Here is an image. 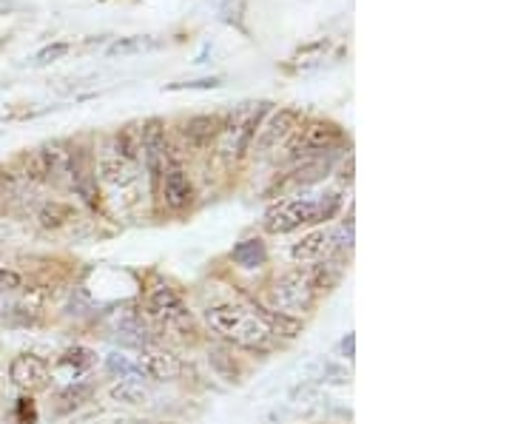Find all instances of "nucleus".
<instances>
[{
	"mask_svg": "<svg viewBox=\"0 0 512 424\" xmlns=\"http://www.w3.org/2000/svg\"><path fill=\"white\" fill-rule=\"evenodd\" d=\"M208 328L225 339L228 345H234L239 351L248 353H268L274 348V333L268 331V325L242 305H214L208 308Z\"/></svg>",
	"mask_w": 512,
	"mask_h": 424,
	"instance_id": "nucleus-1",
	"label": "nucleus"
},
{
	"mask_svg": "<svg viewBox=\"0 0 512 424\" xmlns=\"http://www.w3.org/2000/svg\"><path fill=\"white\" fill-rule=\"evenodd\" d=\"M342 208V194L328 191L319 197H293V200H279L265 211V231L268 234H291L296 228L328 222L339 214Z\"/></svg>",
	"mask_w": 512,
	"mask_h": 424,
	"instance_id": "nucleus-2",
	"label": "nucleus"
},
{
	"mask_svg": "<svg viewBox=\"0 0 512 424\" xmlns=\"http://www.w3.org/2000/svg\"><path fill=\"white\" fill-rule=\"evenodd\" d=\"M268 111H271V103H265V100H259V103H245L242 109L234 111V114L225 120V126H222V157H228V160H242V157L251 151V146H254L256 131L262 126V120H265Z\"/></svg>",
	"mask_w": 512,
	"mask_h": 424,
	"instance_id": "nucleus-3",
	"label": "nucleus"
},
{
	"mask_svg": "<svg viewBox=\"0 0 512 424\" xmlns=\"http://www.w3.org/2000/svg\"><path fill=\"white\" fill-rule=\"evenodd\" d=\"M348 137L345 129L333 120H308L302 123L299 131L291 137V160H308V157H322V154H333L336 148L342 146Z\"/></svg>",
	"mask_w": 512,
	"mask_h": 424,
	"instance_id": "nucleus-4",
	"label": "nucleus"
},
{
	"mask_svg": "<svg viewBox=\"0 0 512 424\" xmlns=\"http://www.w3.org/2000/svg\"><path fill=\"white\" fill-rule=\"evenodd\" d=\"M316 285L308 268H296L288 271L276 279L274 288H271V302H274V311H282L288 316H302L311 311L316 305Z\"/></svg>",
	"mask_w": 512,
	"mask_h": 424,
	"instance_id": "nucleus-5",
	"label": "nucleus"
},
{
	"mask_svg": "<svg viewBox=\"0 0 512 424\" xmlns=\"http://www.w3.org/2000/svg\"><path fill=\"white\" fill-rule=\"evenodd\" d=\"M140 160H143L148 177H151V183H154V191H157L168 163L177 160V157L171 154L168 137H165V123L163 120H157V117H151V120L143 123V131H140Z\"/></svg>",
	"mask_w": 512,
	"mask_h": 424,
	"instance_id": "nucleus-6",
	"label": "nucleus"
},
{
	"mask_svg": "<svg viewBox=\"0 0 512 424\" xmlns=\"http://www.w3.org/2000/svg\"><path fill=\"white\" fill-rule=\"evenodd\" d=\"M148 308L165 328H174V331H191L194 328V316L183 302V296L177 294L171 285H163V282L154 285L148 291Z\"/></svg>",
	"mask_w": 512,
	"mask_h": 424,
	"instance_id": "nucleus-7",
	"label": "nucleus"
},
{
	"mask_svg": "<svg viewBox=\"0 0 512 424\" xmlns=\"http://www.w3.org/2000/svg\"><path fill=\"white\" fill-rule=\"evenodd\" d=\"M66 180L72 191L86 205L97 208L100 203V188H97V171H94L92 154L83 146H69V166H66Z\"/></svg>",
	"mask_w": 512,
	"mask_h": 424,
	"instance_id": "nucleus-8",
	"label": "nucleus"
},
{
	"mask_svg": "<svg viewBox=\"0 0 512 424\" xmlns=\"http://www.w3.org/2000/svg\"><path fill=\"white\" fill-rule=\"evenodd\" d=\"M299 126H302V111L299 109L274 111L268 120H262V126L256 131V151L268 154V151H274V148L288 146L293 134L299 131Z\"/></svg>",
	"mask_w": 512,
	"mask_h": 424,
	"instance_id": "nucleus-9",
	"label": "nucleus"
},
{
	"mask_svg": "<svg viewBox=\"0 0 512 424\" xmlns=\"http://www.w3.org/2000/svg\"><path fill=\"white\" fill-rule=\"evenodd\" d=\"M9 379L23 393H37V390L49 388L52 370H49V362L43 356H37V353H20V356L12 359V365H9Z\"/></svg>",
	"mask_w": 512,
	"mask_h": 424,
	"instance_id": "nucleus-10",
	"label": "nucleus"
},
{
	"mask_svg": "<svg viewBox=\"0 0 512 424\" xmlns=\"http://www.w3.org/2000/svg\"><path fill=\"white\" fill-rule=\"evenodd\" d=\"M157 191L163 194L165 205H168L171 211H185L188 205L194 203V197H197L194 183H191V177H188V171H185V166L180 160H171V163H168Z\"/></svg>",
	"mask_w": 512,
	"mask_h": 424,
	"instance_id": "nucleus-11",
	"label": "nucleus"
},
{
	"mask_svg": "<svg viewBox=\"0 0 512 424\" xmlns=\"http://www.w3.org/2000/svg\"><path fill=\"white\" fill-rule=\"evenodd\" d=\"M140 373L143 379H151V382H177L183 376V362L168 351H154V348H143L140 359Z\"/></svg>",
	"mask_w": 512,
	"mask_h": 424,
	"instance_id": "nucleus-12",
	"label": "nucleus"
},
{
	"mask_svg": "<svg viewBox=\"0 0 512 424\" xmlns=\"http://www.w3.org/2000/svg\"><path fill=\"white\" fill-rule=\"evenodd\" d=\"M291 257L293 262H299V265H316V262H322V259L336 257V254H333V242H330L328 228H316L311 234H305L299 242H293Z\"/></svg>",
	"mask_w": 512,
	"mask_h": 424,
	"instance_id": "nucleus-13",
	"label": "nucleus"
},
{
	"mask_svg": "<svg viewBox=\"0 0 512 424\" xmlns=\"http://www.w3.org/2000/svg\"><path fill=\"white\" fill-rule=\"evenodd\" d=\"M222 126H225V117H220V114H197V117L185 120V143L191 148H208L220 140Z\"/></svg>",
	"mask_w": 512,
	"mask_h": 424,
	"instance_id": "nucleus-14",
	"label": "nucleus"
},
{
	"mask_svg": "<svg viewBox=\"0 0 512 424\" xmlns=\"http://www.w3.org/2000/svg\"><path fill=\"white\" fill-rule=\"evenodd\" d=\"M328 52H330L328 37L311 40V43H305V46H299V49L293 52L288 69H291V72H311V69H316V66H322V63H325Z\"/></svg>",
	"mask_w": 512,
	"mask_h": 424,
	"instance_id": "nucleus-15",
	"label": "nucleus"
},
{
	"mask_svg": "<svg viewBox=\"0 0 512 424\" xmlns=\"http://www.w3.org/2000/svg\"><path fill=\"white\" fill-rule=\"evenodd\" d=\"M251 311L268 325V331L274 333V336L293 339V336H299V331H302V319L299 316H288L282 314V311H274V308H265V305H251Z\"/></svg>",
	"mask_w": 512,
	"mask_h": 424,
	"instance_id": "nucleus-16",
	"label": "nucleus"
},
{
	"mask_svg": "<svg viewBox=\"0 0 512 424\" xmlns=\"http://www.w3.org/2000/svg\"><path fill=\"white\" fill-rule=\"evenodd\" d=\"M231 259L237 262L239 268H245V271H259V268L268 265V248H265L262 240H242L234 245Z\"/></svg>",
	"mask_w": 512,
	"mask_h": 424,
	"instance_id": "nucleus-17",
	"label": "nucleus"
},
{
	"mask_svg": "<svg viewBox=\"0 0 512 424\" xmlns=\"http://www.w3.org/2000/svg\"><path fill=\"white\" fill-rule=\"evenodd\" d=\"M109 396L111 402H120V405H148L151 388H148L146 382H140V379H120V382L109 390Z\"/></svg>",
	"mask_w": 512,
	"mask_h": 424,
	"instance_id": "nucleus-18",
	"label": "nucleus"
},
{
	"mask_svg": "<svg viewBox=\"0 0 512 424\" xmlns=\"http://www.w3.org/2000/svg\"><path fill=\"white\" fill-rule=\"evenodd\" d=\"M160 46V40L151 35H131V37H120V40H114L109 49H106V55L109 57H128V55H140V52H151V49H157Z\"/></svg>",
	"mask_w": 512,
	"mask_h": 424,
	"instance_id": "nucleus-19",
	"label": "nucleus"
},
{
	"mask_svg": "<svg viewBox=\"0 0 512 424\" xmlns=\"http://www.w3.org/2000/svg\"><path fill=\"white\" fill-rule=\"evenodd\" d=\"M92 393V385H86V382H74L66 390H60V396H57V413L63 416V413H72L77 407H83L92 399Z\"/></svg>",
	"mask_w": 512,
	"mask_h": 424,
	"instance_id": "nucleus-20",
	"label": "nucleus"
},
{
	"mask_svg": "<svg viewBox=\"0 0 512 424\" xmlns=\"http://www.w3.org/2000/svg\"><path fill=\"white\" fill-rule=\"evenodd\" d=\"M74 211L72 205L66 203H46L40 211H37V220L43 228H63L66 222L72 220Z\"/></svg>",
	"mask_w": 512,
	"mask_h": 424,
	"instance_id": "nucleus-21",
	"label": "nucleus"
},
{
	"mask_svg": "<svg viewBox=\"0 0 512 424\" xmlns=\"http://www.w3.org/2000/svg\"><path fill=\"white\" fill-rule=\"evenodd\" d=\"M220 18L234 26V29H242L245 32V12H248V0H214Z\"/></svg>",
	"mask_w": 512,
	"mask_h": 424,
	"instance_id": "nucleus-22",
	"label": "nucleus"
},
{
	"mask_svg": "<svg viewBox=\"0 0 512 424\" xmlns=\"http://www.w3.org/2000/svg\"><path fill=\"white\" fill-rule=\"evenodd\" d=\"M106 370L117 379H143L137 359H128V356H120V353H111L106 359Z\"/></svg>",
	"mask_w": 512,
	"mask_h": 424,
	"instance_id": "nucleus-23",
	"label": "nucleus"
},
{
	"mask_svg": "<svg viewBox=\"0 0 512 424\" xmlns=\"http://www.w3.org/2000/svg\"><path fill=\"white\" fill-rule=\"evenodd\" d=\"M72 49L74 46L69 43V40H57V43H52V46H43V49L32 57V66H35V69L52 66V63H57V60H63V57L69 55Z\"/></svg>",
	"mask_w": 512,
	"mask_h": 424,
	"instance_id": "nucleus-24",
	"label": "nucleus"
},
{
	"mask_svg": "<svg viewBox=\"0 0 512 424\" xmlns=\"http://www.w3.org/2000/svg\"><path fill=\"white\" fill-rule=\"evenodd\" d=\"M60 365L63 368H74V373H83V370H89L94 365V353L89 348L74 345V348H69V351L60 356Z\"/></svg>",
	"mask_w": 512,
	"mask_h": 424,
	"instance_id": "nucleus-25",
	"label": "nucleus"
},
{
	"mask_svg": "<svg viewBox=\"0 0 512 424\" xmlns=\"http://www.w3.org/2000/svg\"><path fill=\"white\" fill-rule=\"evenodd\" d=\"M220 77H202V80H188V83H174L168 86V92H180V89H220Z\"/></svg>",
	"mask_w": 512,
	"mask_h": 424,
	"instance_id": "nucleus-26",
	"label": "nucleus"
},
{
	"mask_svg": "<svg viewBox=\"0 0 512 424\" xmlns=\"http://www.w3.org/2000/svg\"><path fill=\"white\" fill-rule=\"evenodd\" d=\"M15 413H18V422L20 424H35L37 410H35V402H32L29 396H23V399H18V407H15Z\"/></svg>",
	"mask_w": 512,
	"mask_h": 424,
	"instance_id": "nucleus-27",
	"label": "nucleus"
},
{
	"mask_svg": "<svg viewBox=\"0 0 512 424\" xmlns=\"http://www.w3.org/2000/svg\"><path fill=\"white\" fill-rule=\"evenodd\" d=\"M20 285H23V277H20L18 271L0 268V288H3V291H18Z\"/></svg>",
	"mask_w": 512,
	"mask_h": 424,
	"instance_id": "nucleus-28",
	"label": "nucleus"
},
{
	"mask_svg": "<svg viewBox=\"0 0 512 424\" xmlns=\"http://www.w3.org/2000/svg\"><path fill=\"white\" fill-rule=\"evenodd\" d=\"M353 342H356V336H353V333H348V336L339 342V351L345 353V359H353Z\"/></svg>",
	"mask_w": 512,
	"mask_h": 424,
	"instance_id": "nucleus-29",
	"label": "nucleus"
},
{
	"mask_svg": "<svg viewBox=\"0 0 512 424\" xmlns=\"http://www.w3.org/2000/svg\"><path fill=\"white\" fill-rule=\"evenodd\" d=\"M12 314V302H9V291H3L0 288V316L6 319V316Z\"/></svg>",
	"mask_w": 512,
	"mask_h": 424,
	"instance_id": "nucleus-30",
	"label": "nucleus"
},
{
	"mask_svg": "<svg viewBox=\"0 0 512 424\" xmlns=\"http://www.w3.org/2000/svg\"><path fill=\"white\" fill-rule=\"evenodd\" d=\"M109 424H163V422H151V419H117V422Z\"/></svg>",
	"mask_w": 512,
	"mask_h": 424,
	"instance_id": "nucleus-31",
	"label": "nucleus"
}]
</instances>
